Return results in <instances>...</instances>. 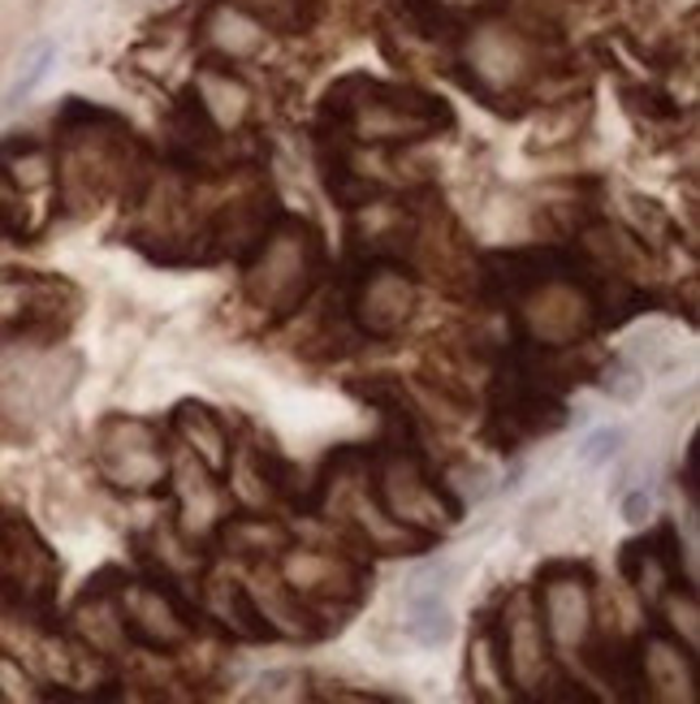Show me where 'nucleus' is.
Segmentation results:
<instances>
[{
	"label": "nucleus",
	"mask_w": 700,
	"mask_h": 704,
	"mask_svg": "<svg viewBox=\"0 0 700 704\" xmlns=\"http://www.w3.org/2000/svg\"><path fill=\"white\" fill-rule=\"evenodd\" d=\"M363 100H347L342 92H329V113L338 121L354 126L363 139H420L437 126L450 121V113L437 100L420 96V92H399V87H381V83H363Z\"/></svg>",
	"instance_id": "2"
},
{
	"label": "nucleus",
	"mask_w": 700,
	"mask_h": 704,
	"mask_svg": "<svg viewBox=\"0 0 700 704\" xmlns=\"http://www.w3.org/2000/svg\"><path fill=\"white\" fill-rule=\"evenodd\" d=\"M126 605V627L135 640H144L151 649H178L191 636V622L182 618V609L169 601L160 588H130V597H121Z\"/></svg>",
	"instance_id": "4"
},
{
	"label": "nucleus",
	"mask_w": 700,
	"mask_h": 704,
	"mask_svg": "<svg viewBox=\"0 0 700 704\" xmlns=\"http://www.w3.org/2000/svg\"><path fill=\"white\" fill-rule=\"evenodd\" d=\"M52 61H56V44L52 40H44V44H35V49L26 52V61H22V70L13 74V83L0 92V117H9L13 108H22L26 104V96L49 78Z\"/></svg>",
	"instance_id": "6"
},
{
	"label": "nucleus",
	"mask_w": 700,
	"mask_h": 704,
	"mask_svg": "<svg viewBox=\"0 0 700 704\" xmlns=\"http://www.w3.org/2000/svg\"><path fill=\"white\" fill-rule=\"evenodd\" d=\"M320 259H325L320 234L307 221L282 216L268 234H259V255L247 268V295L259 307H273L277 316H286L320 281Z\"/></svg>",
	"instance_id": "1"
},
{
	"label": "nucleus",
	"mask_w": 700,
	"mask_h": 704,
	"mask_svg": "<svg viewBox=\"0 0 700 704\" xmlns=\"http://www.w3.org/2000/svg\"><path fill=\"white\" fill-rule=\"evenodd\" d=\"M178 424H182V433L191 437V441H200L195 450L221 471L225 462H230V454L221 450L225 446V433H221V419L208 410V406H200V403H182L178 406Z\"/></svg>",
	"instance_id": "7"
},
{
	"label": "nucleus",
	"mask_w": 700,
	"mask_h": 704,
	"mask_svg": "<svg viewBox=\"0 0 700 704\" xmlns=\"http://www.w3.org/2000/svg\"><path fill=\"white\" fill-rule=\"evenodd\" d=\"M411 307H415V286L402 273V264L385 259V264L363 268L359 290L350 299V311H354V320H359L363 333H372V338L399 333L402 324H406V316H411Z\"/></svg>",
	"instance_id": "3"
},
{
	"label": "nucleus",
	"mask_w": 700,
	"mask_h": 704,
	"mask_svg": "<svg viewBox=\"0 0 700 704\" xmlns=\"http://www.w3.org/2000/svg\"><path fill=\"white\" fill-rule=\"evenodd\" d=\"M649 510H653V502H649V493H645V489H636V493H627V498H623V519H627V523H645V519H649Z\"/></svg>",
	"instance_id": "9"
},
{
	"label": "nucleus",
	"mask_w": 700,
	"mask_h": 704,
	"mask_svg": "<svg viewBox=\"0 0 700 704\" xmlns=\"http://www.w3.org/2000/svg\"><path fill=\"white\" fill-rule=\"evenodd\" d=\"M623 446V428H597V433H588L584 437V446H580V462L584 467H597L605 458H614Z\"/></svg>",
	"instance_id": "8"
},
{
	"label": "nucleus",
	"mask_w": 700,
	"mask_h": 704,
	"mask_svg": "<svg viewBox=\"0 0 700 704\" xmlns=\"http://www.w3.org/2000/svg\"><path fill=\"white\" fill-rule=\"evenodd\" d=\"M406 636L424 649H437L454 636V618L450 605L437 597V584L428 579H415L411 584V597H406Z\"/></svg>",
	"instance_id": "5"
}]
</instances>
